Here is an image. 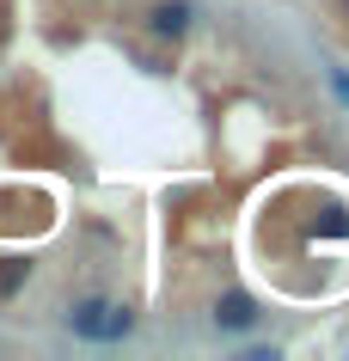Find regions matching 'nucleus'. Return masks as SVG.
<instances>
[{
    "label": "nucleus",
    "instance_id": "3",
    "mask_svg": "<svg viewBox=\"0 0 349 361\" xmlns=\"http://www.w3.org/2000/svg\"><path fill=\"white\" fill-rule=\"evenodd\" d=\"M214 324H221V331H252V324H257V300H252V294L214 300Z\"/></svg>",
    "mask_w": 349,
    "mask_h": 361
},
{
    "label": "nucleus",
    "instance_id": "4",
    "mask_svg": "<svg viewBox=\"0 0 349 361\" xmlns=\"http://www.w3.org/2000/svg\"><path fill=\"white\" fill-rule=\"evenodd\" d=\"M25 276H31V264H25V257H0V300H13Z\"/></svg>",
    "mask_w": 349,
    "mask_h": 361
},
{
    "label": "nucleus",
    "instance_id": "2",
    "mask_svg": "<svg viewBox=\"0 0 349 361\" xmlns=\"http://www.w3.org/2000/svg\"><path fill=\"white\" fill-rule=\"evenodd\" d=\"M147 31L166 37V43H178L190 31V0H154V6H147Z\"/></svg>",
    "mask_w": 349,
    "mask_h": 361
},
{
    "label": "nucleus",
    "instance_id": "1",
    "mask_svg": "<svg viewBox=\"0 0 349 361\" xmlns=\"http://www.w3.org/2000/svg\"><path fill=\"white\" fill-rule=\"evenodd\" d=\"M68 331L86 337V343H123L135 331V312L111 306V300H80V306H68Z\"/></svg>",
    "mask_w": 349,
    "mask_h": 361
}]
</instances>
